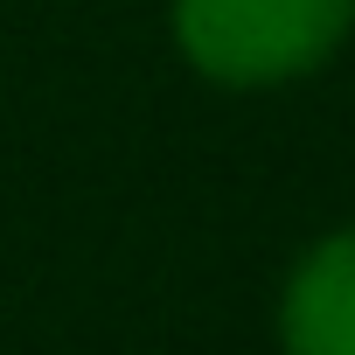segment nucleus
Instances as JSON below:
<instances>
[{"label":"nucleus","instance_id":"f257e3e1","mask_svg":"<svg viewBox=\"0 0 355 355\" xmlns=\"http://www.w3.org/2000/svg\"><path fill=\"white\" fill-rule=\"evenodd\" d=\"M355 21V0H174V35L216 84H279L313 70Z\"/></svg>","mask_w":355,"mask_h":355},{"label":"nucleus","instance_id":"f03ea898","mask_svg":"<svg viewBox=\"0 0 355 355\" xmlns=\"http://www.w3.org/2000/svg\"><path fill=\"white\" fill-rule=\"evenodd\" d=\"M286 355H355V230L313 244L279 306Z\"/></svg>","mask_w":355,"mask_h":355}]
</instances>
